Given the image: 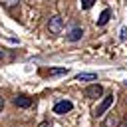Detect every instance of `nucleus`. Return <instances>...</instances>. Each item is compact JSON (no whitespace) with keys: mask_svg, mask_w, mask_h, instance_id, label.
Masks as SVG:
<instances>
[{"mask_svg":"<svg viewBox=\"0 0 127 127\" xmlns=\"http://www.w3.org/2000/svg\"><path fill=\"white\" fill-rule=\"evenodd\" d=\"M48 30H50V34H62V30H64V18L62 16H52L50 18V22H48Z\"/></svg>","mask_w":127,"mask_h":127,"instance_id":"f257e3e1","label":"nucleus"},{"mask_svg":"<svg viewBox=\"0 0 127 127\" xmlns=\"http://www.w3.org/2000/svg\"><path fill=\"white\" fill-rule=\"evenodd\" d=\"M101 95H103V87H101L99 83H91L89 87H85V97L97 99V97H101Z\"/></svg>","mask_w":127,"mask_h":127,"instance_id":"f03ea898","label":"nucleus"},{"mask_svg":"<svg viewBox=\"0 0 127 127\" xmlns=\"http://www.w3.org/2000/svg\"><path fill=\"white\" fill-rule=\"evenodd\" d=\"M71 107H73V103H71V101H67V99H62V101H58V103L54 105V113H58V115H64V113L71 111Z\"/></svg>","mask_w":127,"mask_h":127,"instance_id":"7ed1b4c3","label":"nucleus"},{"mask_svg":"<svg viewBox=\"0 0 127 127\" xmlns=\"http://www.w3.org/2000/svg\"><path fill=\"white\" fill-rule=\"evenodd\" d=\"M113 99H115L113 95H107V97H103V101H101V103L97 105V109H95V115H97V117H99V115H103V113H105V111H107V109L113 105Z\"/></svg>","mask_w":127,"mask_h":127,"instance_id":"20e7f679","label":"nucleus"},{"mask_svg":"<svg viewBox=\"0 0 127 127\" xmlns=\"http://www.w3.org/2000/svg\"><path fill=\"white\" fill-rule=\"evenodd\" d=\"M14 105H16V107H30V105H32V97H28V95H18V97H14Z\"/></svg>","mask_w":127,"mask_h":127,"instance_id":"39448f33","label":"nucleus"},{"mask_svg":"<svg viewBox=\"0 0 127 127\" xmlns=\"http://www.w3.org/2000/svg\"><path fill=\"white\" fill-rule=\"evenodd\" d=\"M109 18H111V10H109V8H105V10L99 14V18H97V24H99V26H105V24L109 22Z\"/></svg>","mask_w":127,"mask_h":127,"instance_id":"423d86ee","label":"nucleus"},{"mask_svg":"<svg viewBox=\"0 0 127 127\" xmlns=\"http://www.w3.org/2000/svg\"><path fill=\"white\" fill-rule=\"evenodd\" d=\"M81 36H83V30H81V28H73V30L67 34V40H69V42H77V40H81Z\"/></svg>","mask_w":127,"mask_h":127,"instance_id":"0eeeda50","label":"nucleus"},{"mask_svg":"<svg viewBox=\"0 0 127 127\" xmlns=\"http://www.w3.org/2000/svg\"><path fill=\"white\" fill-rule=\"evenodd\" d=\"M67 73V69L65 67H52L50 71H48V75L50 77H56V75H65Z\"/></svg>","mask_w":127,"mask_h":127,"instance_id":"6e6552de","label":"nucleus"},{"mask_svg":"<svg viewBox=\"0 0 127 127\" xmlns=\"http://www.w3.org/2000/svg\"><path fill=\"white\" fill-rule=\"evenodd\" d=\"M75 79L77 81H93V79H97V75L95 73H79Z\"/></svg>","mask_w":127,"mask_h":127,"instance_id":"1a4fd4ad","label":"nucleus"},{"mask_svg":"<svg viewBox=\"0 0 127 127\" xmlns=\"http://www.w3.org/2000/svg\"><path fill=\"white\" fill-rule=\"evenodd\" d=\"M93 4H95V0H81V8L83 10H89Z\"/></svg>","mask_w":127,"mask_h":127,"instance_id":"9d476101","label":"nucleus"},{"mask_svg":"<svg viewBox=\"0 0 127 127\" xmlns=\"http://www.w3.org/2000/svg\"><path fill=\"white\" fill-rule=\"evenodd\" d=\"M119 38H121L123 42L127 40V26H125V28H121V36H119Z\"/></svg>","mask_w":127,"mask_h":127,"instance_id":"9b49d317","label":"nucleus"},{"mask_svg":"<svg viewBox=\"0 0 127 127\" xmlns=\"http://www.w3.org/2000/svg\"><path fill=\"white\" fill-rule=\"evenodd\" d=\"M40 127H54L52 123H48V121H44V123H40Z\"/></svg>","mask_w":127,"mask_h":127,"instance_id":"f8f14e48","label":"nucleus"},{"mask_svg":"<svg viewBox=\"0 0 127 127\" xmlns=\"http://www.w3.org/2000/svg\"><path fill=\"white\" fill-rule=\"evenodd\" d=\"M117 127H127V119H125V121H121V123H119Z\"/></svg>","mask_w":127,"mask_h":127,"instance_id":"ddd939ff","label":"nucleus"},{"mask_svg":"<svg viewBox=\"0 0 127 127\" xmlns=\"http://www.w3.org/2000/svg\"><path fill=\"white\" fill-rule=\"evenodd\" d=\"M2 109H4V99L0 97V111H2Z\"/></svg>","mask_w":127,"mask_h":127,"instance_id":"4468645a","label":"nucleus"},{"mask_svg":"<svg viewBox=\"0 0 127 127\" xmlns=\"http://www.w3.org/2000/svg\"><path fill=\"white\" fill-rule=\"evenodd\" d=\"M0 60H2V52H0Z\"/></svg>","mask_w":127,"mask_h":127,"instance_id":"2eb2a0df","label":"nucleus"},{"mask_svg":"<svg viewBox=\"0 0 127 127\" xmlns=\"http://www.w3.org/2000/svg\"><path fill=\"white\" fill-rule=\"evenodd\" d=\"M101 127H105V125H101Z\"/></svg>","mask_w":127,"mask_h":127,"instance_id":"dca6fc26","label":"nucleus"}]
</instances>
